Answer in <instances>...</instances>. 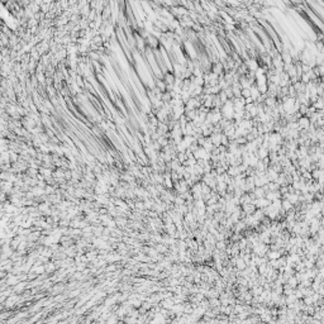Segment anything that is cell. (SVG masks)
Instances as JSON below:
<instances>
[{"mask_svg": "<svg viewBox=\"0 0 324 324\" xmlns=\"http://www.w3.org/2000/svg\"><path fill=\"white\" fill-rule=\"evenodd\" d=\"M298 125H299V129L300 130H308L309 128H310V125H312V123H310V120H309V118L308 117H300L299 119H298Z\"/></svg>", "mask_w": 324, "mask_h": 324, "instance_id": "1", "label": "cell"}, {"mask_svg": "<svg viewBox=\"0 0 324 324\" xmlns=\"http://www.w3.org/2000/svg\"><path fill=\"white\" fill-rule=\"evenodd\" d=\"M256 155H257V157H258L260 160H265V158H267V157H269L270 151H269V148L260 147V148L257 149V152H256Z\"/></svg>", "mask_w": 324, "mask_h": 324, "instance_id": "2", "label": "cell"}, {"mask_svg": "<svg viewBox=\"0 0 324 324\" xmlns=\"http://www.w3.org/2000/svg\"><path fill=\"white\" fill-rule=\"evenodd\" d=\"M217 247L219 250H222V248H224V243L223 242H218V244H217Z\"/></svg>", "mask_w": 324, "mask_h": 324, "instance_id": "9", "label": "cell"}, {"mask_svg": "<svg viewBox=\"0 0 324 324\" xmlns=\"http://www.w3.org/2000/svg\"><path fill=\"white\" fill-rule=\"evenodd\" d=\"M237 267H238L239 270L246 269V261H244L243 258H238V260H237Z\"/></svg>", "mask_w": 324, "mask_h": 324, "instance_id": "5", "label": "cell"}, {"mask_svg": "<svg viewBox=\"0 0 324 324\" xmlns=\"http://www.w3.org/2000/svg\"><path fill=\"white\" fill-rule=\"evenodd\" d=\"M241 96H242L243 99H248V98H251V89H242Z\"/></svg>", "mask_w": 324, "mask_h": 324, "instance_id": "4", "label": "cell"}, {"mask_svg": "<svg viewBox=\"0 0 324 324\" xmlns=\"http://www.w3.org/2000/svg\"><path fill=\"white\" fill-rule=\"evenodd\" d=\"M312 105L315 108V110H317V111H318V110H323V109H324V100H323V99L319 96V98H318V100H317L315 103H313Z\"/></svg>", "mask_w": 324, "mask_h": 324, "instance_id": "3", "label": "cell"}, {"mask_svg": "<svg viewBox=\"0 0 324 324\" xmlns=\"http://www.w3.org/2000/svg\"><path fill=\"white\" fill-rule=\"evenodd\" d=\"M23 289H24V284H22V285H21V284H19V285H18V286H16V288H15V289H14V291H22V290H23Z\"/></svg>", "mask_w": 324, "mask_h": 324, "instance_id": "8", "label": "cell"}, {"mask_svg": "<svg viewBox=\"0 0 324 324\" xmlns=\"http://www.w3.org/2000/svg\"><path fill=\"white\" fill-rule=\"evenodd\" d=\"M269 257L271 260H277V258H280V253L276 251H272V252H269Z\"/></svg>", "mask_w": 324, "mask_h": 324, "instance_id": "6", "label": "cell"}, {"mask_svg": "<svg viewBox=\"0 0 324 324\" xmlns=\"http://www.w3.org/2000/svg\"><path fill=\"white\" fill-rule=\"evenodd\" d=\"M320 98H322V99H323V100H324V94H323V95H322V96H320Z\"/></svg>", "mask_w": 324, "mask_h": 324, "instance_id": "10", "label": "cell"}, {"mask_svg": "<svg viewBox=\"0 0 324 324\" xmlns=\"http://www.w3.org/2000/svg\"><path fill=\"white\" fill-rule=\"evenodd\" d=\"M53 270H54V266H53L52 263H49V265H47V266H46V271H47V272H49V271H53Z\"/></svg>", "mask_w": 324, "mask_h": 324, "instance_id": "7", "label": "cell"}]
</instances>
